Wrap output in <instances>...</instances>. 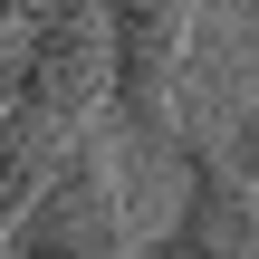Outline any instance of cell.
Listing matches in <instances>:
<instances>
[{"label":"cell","mask_w":259,"mask_h":259,"mask_svg":"<svg viewBox=\"0 0 259 259\" xmlns=\"http://www.w3.org/2000/svg\"><path fill=\"white\" fill-rule=\"evenodd\" d=\"M10 259H125V183H115L106 144L77 135L58 154V173L10 221Z\"/></svg>","instance_id":"cell-2"},{"label":"cell","mask_w":259,"mask_h":259,"mask_svg":"<svg viewBox=\"0 0 259 259\" xmlns=\"http://www.w3.org/2000/svg\"><path fill=\"white\" fill-rule=\"evenodd\" d=\"M29 115L87 135V115L106 106V0H38L29 38H19V96Z\"/></svg>","instance_id":"cell-3"},{"label":"cell","mask_w":259,"mask_h":259,"mask_svg":"<svg viewBox=\"0 0 259 259\" xmlns=\"http://www.w3.org/2000/svg\"><path fill=\"white\" fill-rule=\"evenodd\" d=\"M202 0H106V115L135 144H173V96Z\"/></svg>","instance_id":"cell-1"},{"label":"cell","mask_w":259,"mask_h":259,"mask_svg":"<svg viewBox=\"0 0 259 259\" xmlns=\"http://www.w3.org/2000/svg\"><path fill=\"white\" fill-rule=\"evenodd\" d=\"M135 259H259V192L211 144H183V202Z\"/></svg>","instance_id":"cell-4"},{"label":"cell","mask_w":259,"mask_h":259,"mask_svg":"<svg viewBox=\"0 0 259 259\" xmlns=\"http://www.w3.org/2000/svg\"><path fill=\"white\" fill-rule=\"evenodd\" d=\"M221 163H231V173H240V183L259 192V115L240 125V135H231V154H221Z\"/></svg>","instance_id":"cell-5"}]
</instances>
